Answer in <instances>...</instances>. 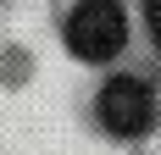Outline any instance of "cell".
Wrapping results in <instances>:
<instances>
[{"mask_svg": "<svg viewBox=\"0 0 161 155\" xmlns=\"http://www.w3.org/2000/svg\"><path fill=\"white\" fill-rule=\"evenodd\" d=\"M67 45L78 61H106L128 45V17L117 0H78L67 17Z\"/></svg>", "mask_w": 161, "mask_h": 155, "instance_id": "6da1fadb", "label": "cell"}, {"mask_svg": "<svg viewBox=\"0 0 161 155\" xmlns=\"http://www.w3.org/2000/svg\"><path fill=\"white\" fill-rule=\"evenodd\" d=\"M100 122L111 127V133H122V139L145 133L150 127V89L139 78H111L100 89Z\"/></svg>", "mask_w": 161, "mask_h": 155, "instance_id": "7a4b0ae2", "label": "cell"}, {"mask_svg": "<svg viewBox=\"0 0 161 155\" xmlns=\"http://www.w3.org/2000/svg\"><path fill=\"white\" fill-rule=\"evenodd\" d=\"M145 22H150V39L161 45V0H145Z\"/></svg>", "mask_w": 161, "mask_h": 155, "instance_id": "3957f363", "label": "cell"}]
</instances>
